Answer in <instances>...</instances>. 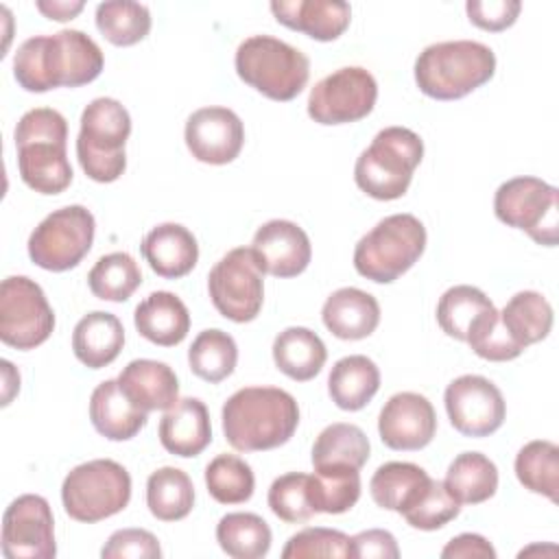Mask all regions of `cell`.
<instances>
[{
    "label": "cell",
    "mask_w": 559,
    "mask_h": 559,
    "mask_svg": "<svg viewBox=\"0 0 559 559\" xmlns=\"http://www.w3.org/2000/svg\"><path fill=\"white\" fill-rule=\"evenodd\" d=\"M105 57L98 44L76 28L35 35L20 44L13 57V76L26 92L81 87L98 79Z\"/></svg>",
    "instance_id": "6da1fadb"
},
{
    "label": "cell",
    "mask_w": 559,
    "mask_h": 559,
    "mask_svg": "<svg viewBox=\"0 0 559 559\" xmlns=\"http://www.w3.org/2000/svg\"><path fill=\"white\" fill-rule=\"evenodd\" d=\"M299 426L297 400L277 386H245L223 404V435L238 452L275 450Z\"/></svg>",
    "instance_id": "7a4b0ae2"
},
{
    "label": "cell",
    "mask_w": 559,
    "mask_h": 559,
    "mask_svg": "<svg viewBox=\"0 0 559 559\" xmlns=\"http://www.w3.org/2000/svg\"><path fill=\"white\" fill-rule=\"evenodd\" d=\"M22 181L39 194H59L72 183L66 153L68 122L52 107L28 109L13 131Z\"/></svg>",
    "instance_id": "3957f363"
},
{
    "label": "cell",
    "mask_w": 559,
    "mask_h": 559,
    "mask_svg": "<svg viewBox=\"0 0 559 559\" xmlns=\"http://www.w3.org/2000/svg\"><path fill=\"white\" fill-rule=\"evenodd\" d=\"M496 72V55L472 39L437 41L415 59V83L435 100H456L485 85Z\"/></svg>",
    "instance_id": "277c9868"
},
{
    "label": "cell",
    "mask_w": 559,
    "mask_h": 559,
    "mask_svg": "<svg viewBox=\"0 0 559 559\" xmlns=\"http://www.w3.org/2000/svg\"><path fill=\"white\" fill-rule=\"evenodd\" d=\"M424 157V140L406 127H384L354 164L356 186L371 199L393 201L406 194Z\"/></svg>",
    "instance_id": "5b68a950"
},
{
    "label": "cell",
    "mask_w": 559,
    "mask_h": 559,
    "mask_svg": "<svg viewBox=\"0 0 559 559\" xmlns=\"http://www.w3.org/2000/svg\"><path fill=\"white\" fill-rule=\"evenodd\" d=\"M236 74L271 100H293L310 79L308 57L271 35H251L236 48Z\"/></svg>",
    "instance_id": "8992f818"
},
{
    "label": "cell",
    "mask_w": 559,
    "mask_h": 559,
    "mask_svg": "<svg viewBox=\"0 0 559 559\" xmlns=\"http://www.w3.org/2000/svg\"><path fill=\"white\" fill-rule=\"evenodd\" d=\"M131 135L127 107L109 96L94 98L81 114L76 157L83 173L98 183L116 181L127 168L124 144Z\"/></svg>",
    "instance_id": "52a82bcc"
},
{
    "label": "cell",
    "mask_w": 559,
    "mask_h": 559,
    "mask_svg": "<svg viewBox=\"0 0 559 559\" xmlns=\"http://www.w3.org/2000/svg\"><path fill=\"white\" fill-rule=\"evenodd\" d=\"M424 249V223L413 214H391L356 242L354 269L376 284H391L421 258Z\"/></svg>",
    "instance_id": "ba28073f"
},
{
    "label": "cell",
    "mask_w": 559,
    "mask_h": 559,
    "mask_svg": "<svg viewBox=\"0 0 559 559\" xmlns=\"http://www.w3.org/2000/svg\"><path fill=\"white\" fill-rule=\"evenodd\" d=\"M131 500V476L111 459H94L68 472L61 485L66 513L85 524H94L120 513Z\"/></svg>",
    "instance_id": "9c48e42d"
},
{
    "label": "cell",
    "mask_w": 559,
    "mask_h": 559,
    "mask_svg": "<svg viewBox=\"0 0 559 559\" xmlns=\"http://www.w3.org/2000/svg\"><path fill=\"white\" fill-rule=\"evenodd\" d=\"M496 218L526 231L537 245L557 247L559 240V190L539 177H513L493 194Z\"/></svg>",
    "instance_id": "30bf717a"
},
{
    "label": "cell",
    "mask_w": 559,
    "mask_h": 559,
    "mask_svg": "<svg viewBox=\"0 0 559 559\" xmlns=\"http://www.w3.org/2000/svg\"><path fill=\"white\" fill-rule=\"evenodd\" d=\"M96 231L94 214L83 205H66L50 212L28 236V258L44 271L74 269L92 249Z\"/></svg>",
    "instance_id": "8fae6325"
},
{
    "label": "cell",
    "mask_w": 559,
    "mask_h": 559,
    "mask_svg": "<svg viewBox=\"0 0 559 559\" xmlns=\"http://www.w3.org/2000/svg\"><path fill=\"white\" fill-rule=\"evenodd\" d=\"M55 312L41 286L26 275H9L0 286V341L28 352L48 341Z\"/></svg>",
    "instance_id": "7c38bea8"
},
{
    "label": "cell",
    "mask_w": 559,
    "mask_h": 559,
    "mask_svg": "<svg viewBox=\"0 0 559 559\" xmlns=\"http://www.w3.org/2000/svg\"><path fill=\"white\" fill-rule=\"evenodd\" d=\"M207 293L221 317L234 323L253 321L264 301V273L249 247L227 251L207 275Z\"/></svg>",
    "instance_id": "4fadbf2b"
},
{
    "label": "cell",
    "mask_w": 559,
    "mask_h": 559,
    "mask_svg": "<svg viewBox=\"0 0 559 559\" xmlns=\"http://www.w3.org/2000/svg\"><path fill=\"white\" fill-rule=\"evenodd\" d=\"M378 100L373 74L360 66L338 68L308 94V116L319 124H349L367 118Z\"/></svg>",
    "instance_id": "5bb4252c"
},
{
    "label": "cell",
    "mask_w": 559,
    "mask_h": 559,
    "mask_svg": "<svg viewBox=\"0 0 559 559\" xmlns=\"http://www.w3.org/2000/svg\"><path fill=\"white\" fill-rule=\"evenodd\" d=\"M450 424L463 437H489L507 417V402L500 389L476 373L454 378L443 395Z\"/></svg>",
    "instance_id": "9a60e30c"
},
{
    "label": "cell",
    "mask_w": 559,
    "mask_h": 559,
    "mask_svg": "<svg viewBox=\"0 0 559 559\" xmlns=\"http://www.w3.org/2000/svg\"><path fill=\"white\" fill-rule=\"evenodd\" d=\"M2 555L7 559H55V518L46 498L17 496L2 515Z\"/></svg>",
    "instance_id": "2e32d148"
},
{
    "label": "cell",
    "mask_w": 559,
    "mask_h": 559,
    "mask_svg": "<svg viewBox=\"0 0 559 559\" xmlns=\"http://www.w3.org/2000/svg\"><path fill=\"white\" fill-rule=\"evenodd\" d=\"M183 140L194 159L212 166L234 162L245 144V124L227 107H201L190 114Z\"/></svg>",
    "instance_id": "e0dca14e"
},
{
    "label": "cell",
    "mask_w": 559,
    "mask_h": 559,
    "mask_svg": "<svg viewBox=\"0 0 559 559\" xmlns=\"http://www.w3.org/2000/svg\"><path fill=\"white\" fill-rule=\"evenodd\" d=\"M437 432V415L421 393L402 391L391 395L378 415V435L391 450L413 452L426 448Z\"/></svg>",
    "instance_id": "ac0fdd59"
},
{
    "label": "cell",
    "mask_w": 559,
    "mask_h": 559,
    "mask_svg": "<svg viewBox=\"0 0 559 559\" xmlns=\"http://www.w3.org/2000/svg\"><path fill=\"white\" fill-rule=\"evenodd\" d=\"M249 249L262 273L282 280L304 273L312 258V245L304 227L284 218L260 225Z\"/></svg>",
    "instance_id": "d6986e66"
},
{
    "label": "cell",
    "mask_w": 559,
    "mask_h": 559,
    "mask_svg": "<svg viewBox=\"0 0 559 559\" xmlns=\"http://www.w3.org/2000/svg\"><path fill=\"white\" fill-rule=\"evenodd\" d=\"M269 7L280 24L317 41L338 39L352 20V7L341 0H273Z\"/></svg>",
    "instance_id": "ffe728a7"
},
{
    "label": "cell",
    "mask_w": 559,
    "mask_h": 559,
    "mask_svg": "<svg viewBox=\"0 0 559 559\" xmlns=\"http://www.w3.org/2000/svg\"><path fill=\"white\" fill-rule=\"evenodd\" d=\"M159 443L175 456H199L212 443L207 406L199 397H183L159 419Z\"/></svg>",
    "instance_id": "44dd1931"
},
{
    "label": "cell",
    "mask_w": 559,
    "mask_h": 559,
    "mask_svg": "<svg viewBox=\"0 0 559 559\" xmlns=\"http://www.w3.org/2000/svg\"><path fill=\"white\" fill-rule=\"evenodd\" d=\"M151 271L164 280H179L188 275L199 260V245L194 234L179 223L155 225L140 245Z\"/></svg>",
    "instance_id": "7402d4cb"
},
{
    "label": "cell",
    "mask_w": 559,
    "mask_h": 559,
    "mask_svg": "<svg viewBox=\"0 0 559 559\" xmlns=\"http://www.w3.org/2000/svg\"><path fill=\"white\" fill-rule=\"evenodd\" d=\"M321 319L336 338L360 341L376 332L380 323V304L371 293L345 286L325 299Z\"/></svg>",
    "instance_id": "603a6c76"
},
{
    "label": "cell",
    "mask_w": 559,
    "mask_h": 559,
    "mask_svg": "<svg viewBox=\"0 0 559 559\" xmlns=\"http://www.w3.org/2000/svg\"><path fill=\"white\" fill-rule=\"evenodd\" d=\"M124 395L142 411H168L179 400V380L175 371L159 360H131L116 378Z\"/></svg>",
    "instance_id": "cb8c5ba5"
},
{
    "label": "cell",
    "mask_w": 559,
    "mask_h": 559,
    "mask_svg": "<svg viewBox=\"0 0 559 559\" xmlns=\"http://www.w3.org/2000/svg\"><path fill=\"white\" fill-rule=\"evenodd\" d=\"M133 325L140 336L159 345H179L190 332V312L170 290H155L133 310Z\"/></svg>",
    "instance_id": "d4e9b609"
},
{
    "label": "cell",
    "mask_w": 559,
    "mask_h": 559,
    "mask_svg": "<svg viewBox=\"0 0 559 559\" xmlns=\"http://www.w3.org/2000/svg\"><path fill=\"white\" fill-rule=\"evenodd\" d=\"M90 419L98 435L109 441L133 439L148 419V413L138 408L120 389L118 380H103L90 397Z\"/></svg>",
    "instance_id": "484cf974"
},
{
    "label": "cell",
    "mask_w": 559,
    "mask_h": 559,
    "mask_svg": "<svg viewBox=\"0 0 559 559\" xmlns=\"http://www.w3.org/2000/svg\"><path fill=\"white\" fill-rule=\"evenodd\" d=\"M124 345V328L120 319L105 310L87 312L72 332V352L79 362L90 369L111 365Z\"/></svg>",
    "instance_id": "4316f807"
},
{
    "label": "cell",
    "mask_w": 559,
    "mask_h": 559,
    "mask_svg": "<svg viewBox=\"0 0 559 559\" xmlns=\"http://www.w3.org/2000/svg\"><path fill=\"white\" fill-rule=\"evenodd\" d=\"M271 352L275 367L297 382H308L319 376L328 360V349L319 334L301 325L282 330L275 336Z\"/></svg>",
    "instance_id": "83f0119b"
},
{
    "label": "cell",
    "mask_w": 559,
    "mask_h": 559,
    "mask_svg": "<svg viewBox=\"0 0 559 559\" xmlns=\"http://www.w3.org/2000/svg\"><path fill=\"white\" fill-rule=\"evenodd\" d=\"M380 389V369L378 365L362 356L352 354L334 362L328 376V393L341 411H360L365 408Z\"/></svg>",
    "instance_id": "f1b7e54d"
},
{
    "label": "cell",
    "mask_w": 559,
    "mask_h": 559,
    "mask_svg": "<svg viewBox=\"0 0 559 559\" xmlns=\"http://www.w3.org/2000/svg\"><path fill=\"white\" fill-rule=\"evenodd\" d=\"M507 336L524 352L528 345L544 341L552 330V306L537 290L515 293L498 312Z\"/></svg>",
    "instance_id": "f546056e"
},
{
    "label": "cell",
    "mask_w": 559,
    "mask_h": 559,
    "mask_svg": "<svg viewBox=\"0 0 559 559\" xmlns=\"http://www.w3.org/2000/svg\"><path fill=\"white\" fill-rule=\"evenodd\" d=\"M428 483L430 476L424 467L406 461H389L373 472L369 493L380 509L402 515V511L424 491Z\"/></svg>",
    "instance_id": "4dcf8cb0"
},
{
    "label": "cell",
    "mask_w": 559,
    "mask_h": 559,
    "mask_svg": "<svg viewBox=\"0 0 559 559\" xmlns=\"http://www.w3.org/2000/svg\"><path fill=\"white\" fill-rule=\"evenodd\" d=\"M443 483L461 504H480L498 489V467L483 452H461L448 465Z\"/></svg>",
    "instance_id": "1f68e13d"
},
{
    "label": "cell",
    "mask_w": 559,
    "mask_h": 559,
    "mask_svg": "<svg viewBox=\"0 0 559 559\" xmlns=\"http://www.w3.org/2000/svg\"><path fill=\"white\" fill-rule=\"evenodd\" d=\"M146 507L162 522L183 520L194 507V485L179 467H159L146 480Z\"/></svg>",
    "instance_id": "d6a6232c"
},
{
    "label": "cell",
    "mask_w": 559,
    "mask_h": 559,
    "mask_svg": "<svg viewBox=\"0 0 559 559\" xmlns=\"http://www.w3.org/2000/svg\"><path fill=\"white\" fill-rule=\"evenodd\" d=\"M221 550L234 559H262L271 550V528L258 513H227L216 524Z\"/></svg>",
    "instance_id": "836d02e7"
},
{
    "label": "cell",
    "mask_w": 559,
    "mask_h": 559,
    "mask_svg": "<svg viewBox=\"0 0 559 559\" xmlns=\"http://www.w3.org/2000/svg\"><path fill=\"white\" fill-rule=\"evenodd\" d=\"M369 439L356 424L336 421L325 426L312 445V467L349 465L360 469L369 461Z\"/></svg>",
    "instance_id": "e575fe53"
},
{
    "label": "cell",
    "mask_w": 559,
    "mask_h": 559,
    "mask_svg": "<svg viewBox=\"0 0 559 559\" xmlns=\"http://www.w3.org/2000/svg\"><path fill=\"white\" fill-rule=\"evenodd\" d=\"M236 362L238 345L231 334L218 328L199 332L188 349L190 371L210 384H218L229 378L236 369Z\"/></svg>",
    "instance_id": "d590c367"
},
{
    "label": "cell",
    "mask_w": 559,
    "mask_h": 559,
    "mask_svg": "<svg viewBox=\"0 0 559 559\" xmlns=\"http://www.w3.org/2000/svg\"><path fill=\"white\" fill-rule=\"evenodd\" d=\"M515 476L533 493L559 500V448L548 439L528 441L515 456Z\"/></svg>",
    "instance_id": "8d00e7d4"
},
{
    "label": "cell",
    "mask_w": 559,
    "mask_h": 559,
    "mask_svg": "<svg viewBox=\"0 0 559 559\" xmlns=\"http://www.w3.org/2000/svg\"><path fill=\"white\" fill-rule=\"evenodd\" d=\"M142 284V271L135 258L127 251L100 255L87 273V286L103 301H127Z\"/></svg>",
    "instance_id": "74e56055"
},
{
    "label": "cell",
    "mask_w": 559,
    "mask_h": 559,
    "mask_svg": "<svg viewBox=\"0 0 559 559\" xmlns=\"http://www.w3.org/2000/svg\"><path fill=\"white\" fill-rule=\"evenodd\" d=\"M310 498L317 513H345L360 498V474L349 465L314 467L310 474Z\"/></svg>",
    "instance_id": "f35d334b"
},
{
    "label": "cell",
    "mask_w": 559,
    "mask_h": 559,
    "mask_svg": "<svg viewBox=\"0 0 559 559\" xmlns=\"http://www.w3.org/2000/svg\"><path fill=\"white\" fill-rule=\"evenodd\" d=\"M491 308H493V301L480 288L469 284H459L448 288L439 297L437 323L448 336L465 343L469 330Z\"/></svg>",
    "instance_id": "ab89813d"
},
{
    "label": "cell",
    "mask_w": 559,
    "mask_h": 559,
    "mask_svg": "<svg viewBox=\"0 0 559 559\" xmlns=\"http://www.w3.org/2000/svg\"><path fill=\"white\" fill-rule=\"evenodd\" d=\"M96 28L114 46H133L151 31V11L131 0H111L96 7Z\"/></svg>",
    "instance_id": "60d3db41"
},
{
    "label": "cell",
    "mask_w": 559,
    "mask_h": 559,
    "mask_svg": "<svg viewBox=\"0 0 559 559\" xmlns=\"http://www.w3.org/2000/svg\"><path fill=\"white\" fill-rule=\"evenodd\" d=\"M207 493L221 504H242L253 496L255 476L236 454H218L205 467Z\"/></svg>",
    "instance_id": "b9f144b4"
},
{
    "label": "cell",
    "mask_w": 559,
    "mask_h": 559,
    "mask_svg": "<svg viewBox=\"0 0 559 559\" xmlns=\"http://www.w3.org/2000/svg\"><path fill=\"white\" fill-rule=\"evenodd\" d=\"M461 513V502L450 493L443 480L430 478L424 491L402 511L408 526L419 531H437Z\"/></svg>",
    "instance_id": "7bdbcfd3"
},
{
    "label": "cell",
    "mask_w": 559,
    "mask_h": 559,
    "mask_svg": "<svg viewBox=\"0 0 559 559\" xmlns=\"http://www.w3.org/2000/svg\"><path fill=\"white\" fill-rule=\"evenodd\" d=\"M269 507L286 524L308 522L317 511L310 498V474L288 472L277 476L269 487Z\"/></svg>",
    "instance_id": "ee69618b"
},
{
    "label": "cell",
    "mask_w": 559,
    "mask_h": 559,
    "mask_svg": "<svg viewBox=\"0 0 559 559\" xmlns=\"http://www.w3.org/2000/svg\"><path fill=\"white\" fill-rule=\"evenodd\" d=\"M284 559H308V557H352V537L343 531L325 528V526H308L293 537H288L284 550Z\"/></svg>",
    "instance_id": "f6af8a7d"
},
{
    "label": "cell",
    "mask_w": 559,
    "mask_h": 559,
    "mask_svg": "<svg viewBox=\"0 0 559 559\" xmlns=\"http://www.w3.org/2000/svg\"><path fill=\"white\" fill-rule=\"evenodd\" d=\"M103 559H159V539L146 528H120L100 548Z\"/></svg>",
    "instance_id": "bcb514c9"
},
{
    "label": "cell",
    "mask_w": 559,
    "mask_h": 559,
    "mask_svg": "<svg viewBox=\"0 0 559 559\" xmlns=\"http://www.w3.org/2000/svg\"><path fill=\"white\" fill-rule=\"evenodd\" d=\"M465 11L474 26L498 33L515 24L522 4L518 0H469Z\"/></svg>",
    "instance_id": "7dc6e473"
},
{
    "label": "cell",
    "mask_w": 559,
    "mask_h": 559,
    "mask_svg": "<svg viewBox=\"0 0 559 559\" xmlns=\"http://www.w3.org/2000/svg\"><path fill=\"white\" fill-rule=\"evenodd\" d=\"M352 557L354 559H397L400 548L395 537L389 531L369 528L352 537Z\"/></svg>",
    "instance_id": "c3c4849f"
},
{
    "label": "cell",
    "mask_w": 559,
    "mask_h": 559,
    "mask_svg": "<svg viewBox=\"0 0 559 559\" xmlns=\"http://www.w3.org/2000/svg\"><path fill=\"white\" fill-rule=\"evenodd\" d=\"M443 559H496V548L478 533H461L452 537L443 550Z\"/></svg>",
    "instance_id": "681fc988"
},
{
    "label": "cell",
    "mask_w": 559,
    "mask_h": 559,
    "mask_svg": "<svg viewBox=\"0 0 559 559\" xmlns=\"http://www.w3.org/2000/svg\"><path fill=\"white\" fill-rule=\"evenodd\" d=\"M35 7H37V11L44 13L48 20L68 22V20H72L76 13H81L85 4H83L81 0H79V2H63V0H50V2H46V0H39V2H35Z\"/></svg>",
    "instance_id": "f907efd6"
}]
</instances>
